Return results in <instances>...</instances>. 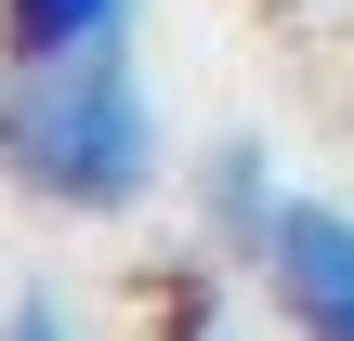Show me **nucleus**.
Here are the masks:
<instances>
[{"label":"nucleus","instance_id":"3","mask_svg":"<svg viewBox=\"0 0 354 341\" xmlns=\"http://www.w3.org/2000/svg\"><path fill=\"white\" fill-rule=\"evenodd\" d=\"M276 210H289L276 145H250V131H236V145H210V171H197V223H210V250H236V263H250V250L276 237Z\"/></svg>","mask_w":354,"mask_h":341},{"label":"nucleus","instance_id":"5","mask_svg":"<svg viewBox=\"0 0 354 341\" xmlns=\"http://www.w3.org/2000/svg\"><path fill=\"white\" fill-rule=\"evenodd\" d=\"M0 341H79V329H66V302H53V289H26V302L0 315Z\"/></svg>","mask_w":354,"mask_h":341},{"label":"nucleus","instance_id":"1","mask_svg":"<svg viewBox=\"0 0 354 341\" xmlns=\"http://www.w3.org/2000/svg\"><path fill=\"white\" fill-rule=\"evenodd\" d=\"M0 171L39 210L118 223L158 197V92L131 66V39L92 53H0Z\"/></svg>","mask_w":354,"mask_h":341},{"label":"nucleus","instance_id":"2","mask_svg":"<svg viewBox=\"0 0 354 341\" xmlns=\"http://www.w3.org/2000/svg\"><path fill=\"white\" fill-rule=\"evenodd\" d=\"M250 276H263L289 341H354V210L342 197H289L276 237L250 250Z\"/></svg>","mask_w":354,"mask_h":341},{"label":"nucleus","instance_id":"4","mask_svg":"<svg viewBox=\"0 0 354 341\" xmlns=\"http://www.w3.org/2000/svg\"><path fill=\"white\" fill-rule=\"evenodd\" d=\"M131 39V0H0V53H92Z\"/></svg>","mask_w":354,"mask_h":341},{"label":"nucleus","instance_id":"6","mask_svg":"<svg viewBox=\"0 0 354 341\" xmlns=\"http://www.w3.org/2000/svg\"><path fill=\"white\" fill-rule=\"evenodd\" d=\"M171 341H223V329H210V302H184V315H171Z\"/></svg>","mask_w":354,"mask_h":341}]
</instances>
